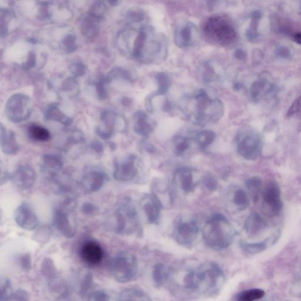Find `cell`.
<instances>
[{"label":"cell","instance_id":"obj_10","mask_svg":"<svg viewBox=\"0 0 301 301\" xmlns=\"http://www.w3.org/2000/svg\"><path fill=\"white\" fill-rule=\"evenodd\" d=\"M261 194L264 213L269 217L279 215L283 206L279 185L276 182H269L266 184Z\"/></svg>","mask_w":301,"mask_h":301},{"label":"cell","instance_id":"obj_40","mask_svg":"<svg viewBox=\"0 0 301 301\" xmlns=\"http://www.w3.org/2000/svg\"><path fill=\"white\" fill-rule=\"evenodd\" d=\"M240 246L244 251L249 253H260L267 248V244L265 242H258V243H248V242L241 241Z\"/></svg>","mask_w":301,"mask_h":301},{"label":"cell","instance_id":"obj_20","mask_svg":"<svg viewBox=\"0 0 301 301\" xmlns=\"http://www.w3.org/2000/svg\"><path fill=\"white\" fill-rule=\"evenodd\" d=\"M163 207L161 201L154 194L148 195L143 200V209L150 224L157 222Z\"/></svg>","mask_w":301,"mask_h":301},{"label":"cell","instance_id":"obj_49","mask_svg":"<svg viewBox=\"0 0 301 301\" xmlns=\"http://www.w3.org/2000/svg\"><path fill=\"white\" fill-rule=\"evenodd\" d=\"M12 300L13 301H29L30 295L25 289H18L14 292Z\"/></svg>","mask_w":301,"mask_h":301},{"label":"cell","instance_id":"obj_38","mask_svg":"<svg viewBox=\"0 0 301 301\" xmlns=\"http://www.w3.org/2000/svg\"><path fill=\"white\" fill-rule=\"evenodd\" d=\"M265 295V292L261 289H251L242 291L236 296V301H256Z\"/></svg>","mask_w":301,"mask_h":301},{"label":"cell","instance_id":"obj_47","mask_svg":"<svg viewBox=\"0 0 301 301\" xmlns=\"http://www.w3.org/2000/svg\"><path fill=\"white\" fill-rule=\"evenodd\" d=\"M301 109V96L297 99L291 104L287 112L288 117H294L300 110Z\"/></svg>","mask_w":301,"mask_h":301},{"label":"cell","instance_id":"obj_37","mask_svg":"<svg viewBox=\"0 0 301 301\" xmlns=\"http://www.w3.org/2000/svg\"><path fill=\"white\" fill-rule=\"evenodd\" d=\"M49 287L51 292L58 296L65 297L67 295L68 289L66 284L57 276L50 279Z\"/></svg>","mask_w":301,"mask_h":301},{"label":"cell","instance_id":"obj_1","mask_svg":"<svg viewBox=\"0 0 301 301\" xmlns=\"http://www.w3.org/2000/svg\"><path fill=\"white\" fill-rule=\"evenodd\" d=\"M169 281L175 296L196 298L218 294L224 285L225 276L220 265L214 262H186L171 271Z\"/></svg>","mask_w":301,"mask_h":301},{"label":"cell","instance_id":"obj_29","mask_svg":"<svg viewBox=\"0 0 301 301\" xmlns=\"http://www.w3.org/2000/svg\"><path fill=\"white\" fill-rule=\"evenodd\" d=\"M29 137L37 142H48L51 138V134L48 129L37 124H31L27 129Z\"/></svg>","mask_w":301,"mask_h":301},{"label":"cell","instance_id":"obj_36","mask_svg":"<svg viewBox=\"0 0 301 301\" xmlns=\"http://www.w3.org/2000/svg\"><path fill=\"white\" fill-rule=\"evenodd\" d=\"M233 203L238 210L244 211L248 208L250 204L249 198L245 190L238 189L234 191Z\"/></svg>","mask_w":301,"mask_h":301},{"label":"cell","instance_id":"obj_27","mask_svg":"<svg viewBox=\"0 0 301 301\" xmlns=\"http://www.w3.org/2000/svg\"><path fill=\"white\" fill-rule=\"evenodd\" d=\"M199 77L206 84L212 85L219 80V75L210 62H205L199 68Z\"/></svg>","mask_w":301,"mask_h":301},{"label":"cell","instance_id":"obj_45","mask_svg":"<svg viewBox=\"0 0 301 301\" xmlns=\"http://www.w3.org/2000/svg\"><path fill=\"white\" fill-rule=\"evenodd\" d=\"M98 211H99V209L92 202H85L83 206H82V212L85 216H95V214L98 213Z\"/></svg>","mask_w":301,"mask_h":301},{"label":"cell","instance_id":"obj_41","mask_svg":"<svg viewBox=\"0 0 301 301\" xmlns=\"http://www.w3.org/2000/svg\"><path fill=\"white\" fill-rule=\"evenodd\" d=\"M13 291L11 281L7 279L2 280L0 301H10L13 298Z\"/></svg>","mask_w":301,"mask_h":301},{"label":"cell","instance_id":"obj_3","mask_svg":"<svg viewBox=\"0 0 301 301\" xmlns=\"http://www.w3.org/2000/svg\"><path fill=\"white\" fill-rule=\"evenodd\" d=\"M180 108L186 118L199 126L218 122L224 112L222 101L203 88L185 97Z\"/></svg>","mask_w":301,"mask_h":301},{"label":"cell","instance_id":"obj_9","mask_svg":"<svg viewBox=\"0 0 301 301\" xmlns=\"http://www.w3.org/2000/svg\"><path fill=\"white\" fill-rule=\"evenodd\" d=\"M31 105L29 98L21 94L11 97L6 105V114L8 119L14 123H19L29 119Z\"/></svg>","mask_w":301,"mask_h":301},{"label":"cell","instance_id":"obj_24","mask_svg":"<svg viewBox=\"0 0 301 301\" xmlns=\"http://www.w3.org/2000/svg\"><path fill=\"white\" fill-rule=\"evenodd\" d=\"M63 167V162L58 156L53 154H45L42 155L41 169L46 174L51 176L56 175Z\"/></svg>","mask_w":301,"mask_h":301},{"label":"cell","instance_id":"obj_4","mask_svg":"<svg viewBox=\"0 0 301 301\" xmlns=\"http://www.w3.org/2000/svg\"><path fill=\"white\" fill-rule=\"evenodd\" d=\"M205 244L216 251H221L231 244L234 230L231 224L221 214H215L206 221L202 229Z\"/></svg>","mask_w":301,"mask_h":301},{"label":"cell","instance_id":"obj_8","mask_svg":"<svg viewBox=\"0 0 301 301\" xmlns=\"http://www.w3.org/2000/svg\"><path fill=\"white\" fill-rule=\"evenodd\" d=\"M111 274L117 282L127 283L135 279L138 271V262L133 254L120 251L111 261Z\"/></svg>","mask_w":301,"mask_h":301},{"label":"cell","instance_id":"obj_42","mask_svg":"<svg viewBox=\"0 0 301 301\" xmlns=\"http://www.w3.org/2000/svg\"><path fill=\"white\" fill-rule=\"evenodd\" d=\"M93 284V276L90 273L86 274L83 279L80 287V295L84 297L87 295L89 290H90L91 287Z\"/></svg>","mask_w":301,"mask_h":301},{"label":"cell","instance_id":"obj_55","mask_svg":"<svg viewBox=\"0 0 301 301\" xmlns=\"http://www.w3.org/2000/svg\"><path fill=\"white\" fill-rule=\"evenodd\" d=\"M235 57L238 60L244 61L247 58V54L245 53L244 50L241 49H238L236 50L235 53Z\"/></svg>","mask_w":301,"mask_h":301},{"label":"cell","instance_id":"obj_48","mask_svg":"<svg viewBox=\"0 0 301 301\" xmlns=\"http://www.w3.org/2000/svg\"><path fill=\"white\" fill-rule=\"evenodd\" d=\"M76 37L73 36V35L70 34L64 39L62 44H63L66 51L72 52L76 50Z\"/></svg>","mask_w":301,"mask_h":301},{"label":"cell","instance_id":"obj_31","mask_svg":"<svg viewBox=\"0 0 301 301\" xmlns=\"http://www.w3.org/2000/svg\"><path fill=\"white\" fill-rule=\"evenodd\" d=\"M156 81L158 85V90L148 97L154 99L156 97L163 96L169 91L171 85V79L168 74L164 73H159L155 77Z\"/></svg>","mask_w":301,"mask_h":301},{"label":"cell","instance_id":"obj_34","mask_svg":"<svg viewBox=\"0 0 301 301\" xmlns=\"http://www.w3.org/2000/svg\"><path fill=\"white\" fill-rule=\"evenodd\" d=\"M216 138V134L213 131L204 130L199 131L195 136V140L199 149L205 150L211 144H212Z\"/></svg>","mask_w":301,"mask_h":301},{"label":"cell","instance_id":"obj_50","mask_svg":"<svg viewBox=\"0 0 301 301\" xmlns=\"http://www.w3.org/2000/svg\"><path fill=\"white\" fill-rule=\"evenodd\" d=\"M277 56L283 59L288 60L292 56L291 51L288 47L281 46L276 51Z\"/></svg>","mask_w":301,"mask_h":301},{"label":"cell","instance_id":"obj_35","mask_svg":"<svg viewBox=\"0 0 301 301\" xmlns=\"http://www.w3.org/2000/svg\"><path fill=\"white\" fill-rule=\"evenodd\" d=\"M245 185L251 195L253 202H257L259 201L262 185H263L262 179L259 177L250 178L246 181Z\"/></svg>","mask_w":301,"mask_h":301},{"label":"cell","instance_id":"obj_26","mask_svg":"<svg viewBox=\"0 0 301 301\" xmlns=\"http://www.w3.org/2000/svg\"><path fill=\"white\" fill-rule=\"evenodd\" d=\"M118 301H153L146 292L136 288L125 289L121 292Z\"/></svg>","mask_w":301,"mask_h":301},{"label":"cell","instance_id":"obj_43","mask_svg":"<svg viewBox=\"0 0 301 301\" xmlns=\"http://www.w3.org/2000/svg\"><path fill=\"white\" fill-rule=\"evenodd\" d=\"M88 301H111L110 296L106 292L96 291L88 296Z\"/></svg>","mask_w":301,"mask_h":301},{"label":"cell","instance_id":"obj_21","mask_svg":"<svg viewBox=\"0 0 301 301\" xmlns=\"http://www.w3.org/2000/svg\"><path fill=\"white\" fill-rule=\"evenodd\" d=\"M1 148L5 154L17 155L19 151V146L16 136L12 131H7L3 125L1 124Z\"/></svg>","mask_w":301,"mask_h":301},{"label":"cell","instance_id":"obj_19","mask_svg":"<svg viewBox=\"0 0 301 301\" xmlns=\"http://www.w3.org/2000/svg\"><path fill=\"white\" fill-rule=\"evenodd\" d=\"M101 121L102 124L97 128V134L101 139L108 140L114 134L117 124V115L111 111H105L101 115Z\"/></svg>","mask_w":301,"mask_h":301},{"label":"cell","instance_id":"obj_25","mask_svg":"<svg viewBox=\"0 0 301 301\" xmlns=\"http://www.w3.org/2000/svg\"><path fill=\"white\" fill-rule=\"evenodd\" d=\"M178 178L181 189L186 193H190L194 191L195 182L192 170L190 168L183 167L179 169L177 172Z\"/></svg>","mask_w":301,"mask_h":301},{"label":"cell","instance_id":"obj_53","mask_svg":"<svg viewBox=\"0 0 301 301\" xmlns=\"http://www.w3.org/2000/svg\"><path fill=\"white\" fill-rule=\"evenodd\" d=\"M72 72L78 76H82L85 73L84 65L81 63H75L72 66Z\"/></svg>","mask_w":301,"mask_h":301},{"label":"cell","instance_id":"obj_17","mask_svg":"<svg viewBox=\"0 0 301 301\" xmlns=\"http://www.w3.org/2000/svg\"><path fill=\"white\" fill-rule=\"evenodd\" d=\"M80 256L85 263L92 266L97 265L103 259V249L96 241H86L81 246Z\"/></svg>","mask_w":301,"mask_h":301},{"label":"cell","instance_id":"obj_54","mask_svg":"<svg viewBox=\"0 0 301 301\" xmlns=\"http://www.w3.org/2000/svg\"><path fill=\"white\" fill-rule=\"evenodd\" d=\"M105 81L101 80L97 85V91L101 99H105L107 96L106 89L105 87Z\"/></svg>","mask_w":301,"mask_h":301},{"label":"cell","instance_id":"obj_39","mask_svg":"<svg viewBox=\"0 0 301 301\" xmlns=\"http://www.w3.org/2000/svg\"><path fill=\"white\" fill-rule=\"evenodd\" d=\"M175 153L178 156L184 154L191 146L190 139L185 136H177L174 139Z\"/></svg>","mask_w":301,"mask_h":301},{"label":"cell","instance_id":"obj_6","mask_svg":"<svg viewBox=\"0 0 301 301\" xmlns=\"http://www.w3.org/2000/svg\"><path fill=\"white\" fill-rule=\"evenodd\" d=\"M202 29L210 41L223 47L233 45L238 40L235 27L227 18L222 15H214L207 18Z\"/></svg>","mask_w":301,"mask_h":301},{"label":"cell","instance_id":"obj_14","mask_svg":"<svg viewBox=\"0 0 301 301\" xmlns=\"http://www.w3.org/2000/svg\"><path fill=\"white\" fill-rule=\"evenodd\" d=\"M36 179V171L29 165L19 166L11 174V181L18 189L21 190L30 189L34 186Z\"/></svg>","mask_w":301,"mask_h":301},{"label":"cell","instance_id":"obj_28","mask_svg":"<svg viewBox=\"0 0 301 301\" xmlns=\"http://www.w3.org/2000/svg\"><path fill=\"white\" fill-rule=\"evenodd\" d=\"M171 270L166 265L158 263L152 269V280L156 287H161L169 280Z\"/></svg>","mask_w":301,"mask_h":301},{"label":"cell","instance_id":"obj_15","mask_svg":"<svg viewBox=\"0 0 301 301\" xmlns=\"http://www.w3.org/2000/svg\"><path fill=\"white\" fill-rule=\"evenodd\" d=\"M14 219L17 224L22 229L32 230L37 227V215L27 202H22L17 207L15 211Z\"/></svg>","mask_w":301,"mask_h":301},{"label":"cell","instance_id":"obj_2","mask_svg":"<svg viewBox=\"0 0 301 301\" xmlns=\"http://www.w3.org/2000/svg\"><path fill=\"white\" fill-rule=\"evenodd\" d=\"M120 38L126 53L143 64L157 63L167 57L166 38L151 26L131 27L123 31Z\"/></svg>","mask_w":301,"mask_h":301},{"label":"cell","instance_id":"obj_7","mask_svg":"<svg viewBox=\"0 0 301 301\" xmlns=\"http://www.w3.org/2000/svg\"><path fill=\"white\" fill-rule=\"evenodd\" d=\"M238 153L245 159L255 160L259 158L263 150V142L259 133L253 128L244 127L236 136Z\"/></svg>","mask_w":301,"mask_h":301},{"label":"cell","instance_id":"obj_57","mask_svg":"<svg viewBox=\"0 0 301 301\" xmlns=\"http://www.w3.org/2000/svg\"><path fill=\"white\" fill-rule=\"evenodd\" d=\"M36 62V56L33 53L30 54V59L27 61V66H33Z\"/></svg>","mask_w":301,"mask_h":301},{"label":"cell","instance_id":"obj_58","mask_svg":"<svg viewBox=\"0 0 301 301\" xmlns=\"http://www.w3.org/2000/svg\"><path fill=\"white\" fill-rule=\"evenodd\" d=\"M292 38L296 44L301 45V32L296 33Z\"/></svg>","mask_w":301,"mask_h":301},{"label":"cell","instance_id":"obj_23","mask_svg":"<svg viewBox=\"0 0 301 301\" xmlns=\"http://www.w3.org/2000/svg\"><path fill=\"white\" fill-rule=\"evenodd\" d=\"M268 223L259 214L253 213L246 220L244 228L249 236H255L267 228Z\"/></svg>","mask_w":301,"mask_h":301},{"label":"cell","instance_id":"obj_16","mask_svg":"<svg viewBox=\"0 0 301 301\" xmlns=\"http://www.w3.org/2000/svg\"><path fill=\"white\" fill-rule=\"evenodd\" d=\"M53 224L62 236L72 238L75 236L76 228L70 220L67 211L62 208L55 209L53 215Z\"/></svg>","mask_w":301,"mask_h":301},{"label":"cell","instance_id":"obj_12","mask_svg":"<svg viewBox=\"0 0 301 301\" xmlns=\"http://www.w3.org/2000/svg\"><path fill=\"white\" fill-rule=\"evenodd\" d=\"M199 30L196 25L190 21H185L176 27L174 41L179 48H186L195 44L199 38Z\"/></svg>","mask_w":301,"mask_h":301},{"label":"cell","instance_id":"obj_32","mask_svg":"<svg viewBox=\"0 0 301 301\" xmlns=\"http://www.w3.org/2000/svg\"><path fill=\"white\" fill-rule=\"evenodd\" d=\"M261 18V14L259 11H254L251 15V21L249 28L246 31V37L250 41H256L259 39V26Z\"/></svg>","mask_w":301,"mask_h":301},{"label":"cell","instance_id":"obj_18","mask_svg":"<svg viewBox=\"0 0 301 301\" xmlns=\"http://www.w3.org/2000/svg\"><path fill=\"white\" fill-rule=\"evenodd\" d=\"M107 181V176L103 172L92 171L85 174L82 179V185L88 192L100 191Z\"/></svg>","mask_w":301,"mask_h":301},{"label":"cell","instance_id":"obj_30","mask_svg":"<svg viewBox=\"0 0 301 301\" xmlns=\"http://www.w3.org/2000/svg\"><path fill=\"white\" fill-rule=\"evenodd\" d=\"M45 119L48 120L57 121L64 125L65 126H69L72 123V120L66 117L57 107L56 104H53L49 107L45 112Z\"/></svg>","mask_w":301,"mask_h":301},{"label":"cell","instance_id":"obj_51","mask_svg":"<svg viewBox=\"0 0 301 301\" xmlns=\"http://www.w3.org/2000/svg\"><path fill=\"white\" fill-rule=\"evenodd\" d=\"M19 264L25 270L28 271L31 268V260L29 254H23L19 257Z\"/></svg>","mask_w":301,"mask_h":301},{"label":"cell","instance_id":"obj_56","mask_svg":"<svg viewBox=\"0 0 301 301\" xmlns=\"http://www.w3.org/2000/svg\"><path fill=\"white\" fill-rule=\"evenodd\" d=\"M9 180H11V174L8 173L6 171H4L2 168L1 185L5 184Z\"/></svg>","mask_w":301,"mask_h":301},{"label":"cell","instance_id":"obj_11","mask_svg":"<svg viewBox=\"0 0 301 301\" xmlns=\"http://www.w3.org/2000/svg\"><path fill=\"white\" fill-rule=\"evenodd\" d=\"M137 158L134 155L117 159L114 163L113 177L120 182H130L134 180L138 174Z\"/></svg>","mask_w":301,"mask_h":301},{"label":"cell","instance_id":"obj_22","mask_svg":"<svg viewBox=\"0 0 301 301\" xmlns=\"http://www.w3.org/2000/svg\"><path fill=\"white\" fill-rule=\"evenodd\" d=\"M134 130L139 135L148 136L153 131V126L146 112L138 111L134 115Z\"/></svg>","mask_w":301,"mask_h":301},{"label":"cell","instance_id":"obj_44","mask_svg":"<svg viewBox=\"0 0 301 301\" xmlns=\"http://www.w3.org/2000/svg\"><path fill=\"white\" fill-rule=\"evenodd\" d=\"M203 186L210 191L216 190L218 188V182L213 176L207 175L203 179Z\"/></svg>","mask_w":301,"mask_h":301},{"label":"cell","instance_id":"obj_46","mask_svg":"<svg viewBox=\"0 0 301 301\" xmlns=\"http://www.w3.org/2000/svg\"><path fill=\"white\" fill-rule=\"evenodd\" d=\"M128 17L131 22L140 24L144 20L145 14L143 11L138 10L132 11L129 14Z\"/></svg>","mask_w":301,"mask_h":301},{"label":"cell","instance_id":"obj_5","mask_svg":"<svg viewBox=\"0 0 301 301\" xmlns=\"http://www.w3.org/2000/svg\"><path fill=\"white\" fill-rule=\"evenodd\" d=\"M138 226V214L130 199L120 202L114 214L108 219L106 228L121 236L134 234Z\"/></svg>","mask_w":301,"mask_h":301},{"label":"cell","instance_id":"obj_33","mask_svg":"<svg viewBox=\"0 0 301 301\" xmlns=\"http://www.w3.org/2000/svg\"><path fill=\"white\" fill-rule=\"evenodd\" d=\"M100 19L89 14V16L86 17L82 23V31L86 36L90 37L96 36L99 32L98 23Z\"/></svg>","mask_w":301,"mask_h":301},{"label":"cell","instance_id":"obj_52","mask_svg":"<svg viewBox=\"0 0 301 301\" xmlns=\"http://www.w3.org/2000/svg\"><path fill=\"white\" fill-rule=\"evenodd\" d=\"M91 150L97 154H103L104 152V146L102 143L99 141H94L90 145Z\"/></svg>","mask_w":301,"mask_h":301},{"label":"cell","instance_id":"obj_13","mask_svg":"<svg viewBox=\"0 0 301 301\" xmlns=\"http://www.w3.org/2000/svg\"><path fill=\"white\" fill-rule=\"evenodd\" d=\"M199 234V226L194 221L179 222L176 226L174 238L179 244L190 247L196 241Z\"/></svg>","mask_w":301,"mask_h":301}]
</instances>
